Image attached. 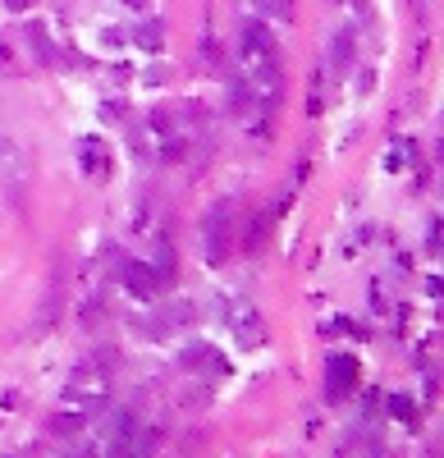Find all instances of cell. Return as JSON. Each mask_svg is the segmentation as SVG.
<instances>
[{
    "label": "cell",
    "instance_id": "obj_1",
    "mask_svg": "<svg viewBox=\"0 0 444 458\" xmlns=\"http://www.w3.org/2000/svg\"><path fill=\"white\" fill-rule=\"evenodd\" d=\"M28 183H33V165H28V151L18 147L14 133L0 129V193L5 202L23 216L28 211Z\"/></svg>",
    "mask_w": 444,
    "mask_h": 458
},
{
    "label": "cell",
    "instance_id": "obj_2",
    "mask_svg": "<svg viewBox=\"0 0 444 458\" xmlns=\"http://www.w3.org/2000/svg\"><path fill=\"white\" fill-rule=\"evenodd\" d=\"M252 96L266 105V110H275L279 96H284V69H279V55H270V60H252Z\"/></svg>",
    "mask_w": 444,
    "mask_h": 458
},
{
    "label": "cell",
    "instance_id": "obj_3",
    "mask_svg": "<svg viewBox=\"0 0 444 458\" xmlns=\"http://www.w3.org/2000/svg\"><path fill=\"white\" fill-rule=\"evenodd\" d=\"M201 243H206V261H220L229 252V207H211L201 220Z\"/></svg>",
    "mask_w": 444,
    "mask_h": 458
},
{
    "label": "cell",
    "instance_id": "obj_4",
    "mask_svg": "<svg viewBox=\"0 0 444 458\" xmlns=\"http://www.w3.org/2000/svg\"><path fill=\"white\" fill-rule=\"evenodd\" d=\"M78 161H83V174L88 179H110L115 174V156L101 138H83L78 142Z\"/></svg>",
    "mask_w": 444,
    "mask_h": 458
},
{
    "label": "cell",
    "instance_id": "obj_5",
    "mask_svg": "<svg viewBox=\"0 0 444 458\" xmlns=\"http://www.w3.org/2000/svg\"><path fill=\"white\" fill-rule=\"evenodd\" d=\"M124 289H129L133 298H147V303H151L165 285H160L156 266H147V261H129V266H124Z\"/></svg>",
    "mask_w": 444,
    "mask_h": 458
},
{
    "label": "cell",
    "instance_id": "obj_6",
    "mask_svg": "<svg viewBox=\"0 0 444 458\" xmlns=\"http://www.w3.org/2000/svg\"><path fill=\"white\" fill-rule=\"evenodd\" d=\"M353 381H357V362H353V357H344V353H334L330 367H325V394L339 403V399H349Z\"/></svg>",
    "mask_w": 444,
    "mask_h": 458
},
{
    "label": "cell",
    "instance_id": "obj_7",
    "mask_svg": "<svg viewBox=\"0 0 444 458\" xmlns=\"http://www.w3.org/2000/svg\"><path fill=\"white\" fill-rule=\"evenodd\" d=\"M243 55H247V60H270V55H279L275 37H270V28L262 23V18L243 23Z\"/></svg>",
    "mask_w": 444,
    "mask_h": 458
},
{
    "label": "cell",
    "instance_id": "obj_8",
    "mask_svg": "<svg viewBox=\"0 0 444 458\" xmlns=\"http://www.w3.org/2000/svg\"><path fill=\"white\" fill-rule=\"evenodd\" d=\"M96 394H105V362L83 367V372L69 381V399H96Z\"/></svg>",
    "mask_w": 444,
    "mask_h": 458
},
{
    "label": "cell",
    "instance_id": "obj_9",
    "mask_svg": "<svg viewBox=\"0 0 444 458\" xmlns=\"http://www.w3.org/2000/svg\"><path fill=\"white\" fill-rule=\"evenodd\" d=\"M349 60H353V33H349V28H339V33H334V46H330V64H334V74L349 69Z\"/></svg>",
    "mask_w": 444,
    "mask_h": 458
},
{
    "label": "cell",
    "instance_id": "obj_10",
    "mask_svg": "<svg viewBox=\"0 0 444 458\" xmlns=\"http://www.w3.org/2000/svg\"><path fill=\"white\" fill-rule=\"evenodd\" d=\"M28 42H33V51L42 55L46 64H60V51H55V42L46 37V28H42V23H33V28H28Z\"/></svg>",
    "mask_w": 444,
    "mask_h": 458
},
{
    "label": "cell",
    "instance_id": "obj_11",
    "mask_svg": "<svg viewBox=\"0 0 444 458\" xmlns=\"http://www.w3.org/2000/svg\"><path fill=\"white\" fill-rule=\"evenodd\" d=\"M247 101H257V96H252V87H247L243 78H229V110H234V115H243V110H247Z\"/></svg>",
    "mask_w": 444,
    "mask_h": 458
},
{
    "label": "cell",
    "instance_id": "obj_12",
    "mask_svg": "<svg viewBox=\"0 0 444 458\" xmlns=\"http://www.w3.org/2000/svg\"><path fill=\"white\" fill-rule=\"evenodd\" d=\"M133 42L142 46V51H160V23L151 18V23H142L138 33H133Z\"/></svg>",
    "mask_w": 444,
    "mask_h": 458
},
{
    "label": "cell",
    "instance_id": "obj_13",
    "mask_svg": "<svg viewBox=\"0 0 444 458\" xmlns=\"http://www.w3.org/2000/svg\"><path fill=\"white\" fill-rule=\"evenodd\" d=\"M51 431H55V435H78V431H83V413H74V417H69V413H64V417H55V422H51Z\"/></svg>",
    "mask_w": 444,
    "mask_h": 458
},
{
    "label": "cell",
    "instance_id": "obj_14",
    "mask_svg": "<svg viewBox=\"0 0 444 458\" xmlns=\"http://www.w3.org/2000/svg\"><path fill=\"white\" fill-rule=\"evenodd\" d=\"M257 5H262L266 14H275V18H293V0H257Z\"/></svg>",
    "mask_w": 444,
    "mask_h": 458
},
{
    "label": "cell",
    "instance_id": "obj_15",
    "mask_svg": "<svg viewBox=\"0 0 444 458\" xmlns=\"http://www.w3.org/2000/svg\"><path fill=\"white\" fill-rule=\"evenodd\" d=\"M390 413H394V417H403V422H412V417H417L408 399H394V403H390Z\"/></svg>",
    "mask_w": 444,
    "mask_h": 458
},
{
    "label": "cell",
    "instance_id": "obj_16",
    "mask_svg": "<svg viewBox=\"0 0 444 458\" xmlns=\"http://www.w3.org/2000/svg\"><path fill=\"white\" fill-rule=\"evenodd\" d=\"M33 5H37V0H5V9H14V14H28Z\"/></svg>",
    "mask_w": 444,
    "mask_h": 458
},
{
    "label": "cell",
    "instance_id": "obj_17",
    "mask_svg": "<svg viewBox=\"0 0 444 458\" xmlns=\"http://www.w3.org/2000/svg\"><path fill=\"white\" fill-rule=\"evenodd\" d=\"M124 5H129V9H147V0H124Z\"/></svg>",
    "mask_w": 444,
    "mask_h": 458
}]
</instances>
